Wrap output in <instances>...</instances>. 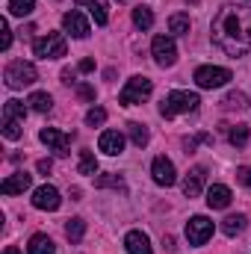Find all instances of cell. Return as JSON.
<instances>
[{"instance_id": "cell-1", "label": "cell", "mask_w": 251, "mask_h": 254, "mask_svg": "<svg viewBox=\"0 0 251 254\" xmlns=\"http://www.w3.org/2000/svg\"><path fill=\"white\" fill-rule=\"evenodd\" d=\"M213 45L222 48L228 57H246L251 51V9L249 6H237L228 3L219 9V15L213 18Z\"/></svg>"}, {"instance_id": "cell-2", "label": "cell", "mask_w": 251, "mask_h": 254, "mask_svg": "<svg viewBox=\"0 0 251 254\" xmlns=\"http://www.w3.org/2000/svg\"><path fill=\"white\" fill-rule=\"evenodd\" d=\"M198 104H201V98H198L195 92L175 89V92H169V95L163 98V104H160V116H163V119H175V116H181V113H195Z\"/></svg>"}, {"instance_id": "cell-3", "label": "cell", "mask_w": 251, "mask_h": 254, "mask_svg": "<svg viewBox=\"0 0 251 254\" xmlns=\"http://www.w3.org/2000/svg\"><path fill=\"white\" fill-rule=\"evenodd\" d=\"M3 77H6V86H9V89H24V86H33V83L39 80V71H36V65L33 63L15 60V63L6 65Z\"/></svg>"}, {"instance_id": "cell-4", "label": "cell", "mask_w": 251, "mask_h": 254, "mask_svg": "<svg viewBox=\"0 0 251 254\" xmlns=\"http://www.w3.org/2000/svg\"><path fill=\"white\" fill-rule=\"evenodd\" d=\"M151 92H154V83H151L148 77H130L125 83V89H122V95H119V101H122L125 107H136V104L148 101Z\"/></svg>"}, {"instance_id": "cell-5", "label": "cell", "mask_w": 251, "mask_h": 254, "mask_svg": "<svg viewBox=\"0 0 251 254\" xmlns=\"http://www.w3.org/2000/svg\"><path fill=\"white\" fill-rule=\"evenodd\" d=\"M231 80H234V74L228 68H222V65H201V68H195V83L201 89H222Z\"/></svg>"}, {"instance_id": "cell-6", "label": "cell", "mask_w": 251, "mask_h": 254, "mask_svg": "<svg viewBox=\"0 0 251 254\" xmlns=\"http://www.w3.org/2000/svg\"><path fill=\"white\" fill-rule=\"evenodd\" d=\"M33 51L39 60H60V57H65V36L63 33H48L33 45Z\"/></svg>"}, {"instance_id": "cell-7", "label": "cell", "mask_w": 251, "mask_h": 254, "mask_svg": "<svg viewBox=\"0 0 251 254\" xmlns=\"http://www.w3.org/2000/svg\"><path fill=\"white\" fill-rule=\"evenodd\" d=\"M151 54H154V63L160 68H169V65L178 63V45L172 36H157L151 45Z\"/></svg>"}, {"instance_id": "cell-8", "label": "cell", "mask_w": 251, "mask_h": 254, "mask_svg": "<svg viewBox=\"0 0 251 254\" xmlns=\"http://www.w3.org/2000/svg\"><path fill=\"white\" fill-rule=\"evenodd\" d=\"M213 237V222L207 216H192L187 222V240L189 246H204Z\"/></svg>"}, {"instance_id": "cell-9", "label": "cell", "mask_w": 251, "mask_h": 254, "mask_svg": "<svg viewBox=\"0 0 251 254\" xmlns=\"http://www.w3.org/2000/svg\"><path fill=\"white\" fill-rule=\"evenodd\" d=\"M60 204H63L60 190L51 187V184H45V187H39V190L33 192V207H36V210H48V213H54V210H60Z\"/></svg>"}, {"instance_id": "cell-10", "label": "cell", "mask_w": 251, "mask_h": 254, "mask_svg": "<svg viewBox=\"0 0 251 254\" xmlns=\"http://www.w3.org/2000/svg\"><path fill=\"white\" fill-rule=\"evenodd\" d=\"M151 175H154V184L160 187H172L178 181V172H175V163L169 157H154L151 163Z\"/></svg>"}, {"instance_id": "cell-11", "label": "cell", "mask_w": 251, "mask_h": 254, "mask_svg": "<svg viewBox=\"0 0 251 254\" xmlns=\"http://www.w3.org/2000/svg\"><path fill=\"white\" fill-rule=\"evenodd\" d=\"M39 139H42L51 151H57L60 157H65L68 148H71V133H63V130H57V127H45V130L39 133Z\"/></svg>"}, {"instance_id": "cell-12", "label": "cell", "mask_w": 251, "mask_h": 254, "mask_svg": "<svg viewBox=\"0 0 251 254\" xmlns=\"http://www.w3.org/2000/svg\"><path fill=\"white\" fill-rule=\"evenodd\" d=\"M98 148H101L104 154H110V157H119V154L125 151V136H122L119 130H104L101 139H98Z\"/></svg>"}, {"instance_id": "cell-13", "label": "cell", "mask_w": 251, "mask_h": 254, "mask_svg": "<svg viewBox=\"0 0 251 254\" xmlns=\"http://www.w3.org/2000/svg\"><path fill=\"white\" fill-rule=\"evenodd\" d=\"M204 181H207V169L204 166H195L187 178H184V195L187 198H198L201 190H204Z\"/></svg>"}, {"instance_id": "cell-14", "label": "cell", "mask_w": 251, "mask_h": 254, "mask_svg": "<svg viewBox=\"0 0 251 254\" xmlns=\"http://www.w3.org/2000/svg\"><path fill=\"white\" fill-rule=\"evenodd\" d=\"M63 27H65V33H71L74 39H86V36H89V21H86L80 12H65Z\"/></svg>"}, {"instance_id": "cell-15", "label": "cell", "mask_w": 251, "mask_h": 254, "mask_svg": "<svg viewBox=\"0 0 251 254\" xmlns=\"http://www.w3.org/2000/svg\"><path fill=\"white\" fill-rule=\"evenodd\" d=\"M30 184H33V178H30L27 172H15V175H9V178L0 184V192H3V195H18V192L30 190Z\"/></svg>"}, {"instance_id": "cell-16", "label": "cell", "mask_w": 251, "mask_h": 254, "mask_svg": "<svg viewBox=\"0 0 251 254\" xmlns=\"http://www.w3.org/2000/svg\"><path fill=\"white\" fill-rule=\"evenodd\" d=\"M125 249H127V254H154L148 234H142V231H130V234H127Z\"/></svg>"}, {"instance_id": "cell-17", "label": "cell", "mask_w": 251, "mask_h": 254, "mask_svg": "<svg viewBox=\"0 0 251 254\" xmlns=\"http://www.w3.org/2000/svg\"><path fill=\"white\" fill-rule=\"evenodd\" d=\"M231 190L225 187V184H213L210 190H207V207H213V210H225L228 204H231Z\"/></svg>"}, {"instance_id": "cell-18", "label": "cell", "mask_w": 251, "mask_h": 254, "mask_svg": "<svg viewBox=\"0 0 251 254\" xmlns=\"http://www.w3.org/2000/svg\"><path fill=\"white\" fill-rule=\"evenodd\" d=\"M77 6H86L89 15L95 18V24H101V27L110 21V6H107V0H77Z\"/></svg>"}, {"instance_id": "cell-19", "label": "cell", "mask_w": 251, "mask_h": 254, "mask_svg": "<svg viewBox=\"0 0 251 254\" xmlns=\"http://www.w3.org/2000/svg\"><path fill=\"white\" fill-rule=\"evenodd\" d=\"M24 119H27V107L21 104V101H6L3 104V122H18V125H24Z\"/></svg>"}, {"instance_id": "cell-20", "label": "cell", "mask_w": 251, "mask_h": 254, "mask_svg": "<svg viewBox=\"0 0 251 254\" xmlns=\"http://www.w3.org/2000/svg\"><path fill=\"white\" fill-rule=\"evenodd\" d=\"M27 254H54V240H51L48 234H36V237H30Z\"/></svg>"}, {"instance_id": "cell-21", "label": "cell", "mask_w": 251, "mask_h": 254, "mask_svg": "<svg viewBox=\"0 0 251 254\" xmlns=\"http://www.w3.org/2000/svg\"><path fill=\"white\" fill-rule=\"evenodd\" d=\"M246 225H249V219H246L243 213H237V216H228V219L222 222V231H225V237H240V234L246 231Z\"/></svg>"}, {"instance_id": "cell-22", "label": "cell", "mask_w": 251, "mask_h": 254, "mask_svg": "<svg viewBox=\"0 0 251 254\" xmlns=\"http://www.w3.org/2000/svg\"><path fill=\"white\" fill-rule=\"evenodd\" d=\"M127 133H130V139H133V145H136V148H145V145H148V139H151L148 127L139 125V122H130V125H127Z\"/></svg>"}, {"instance_id": "cell-23", "label": "cell", "mask_w": 251, "mask_h": 254, "mask_svg": "<svg viewBox=\"0 0 251 254\" xmlns=\"http://www.w3.org/2000/svg\"><path fill=\"white\" fill-rule=\"evenodd\" d=\"M133 24H136L139 30H151V27H154V12H151L148 6H136V9H133Z\"/></svg>"}, {"instance_id": "cell-24", "label": "cell", "mask_w": 251, "mask_h": 254, "mask_svg": "<svg viewBox=\"0 0 251 254\" xmlns=\"http://www.w3.org/2000/svg\"><path fill=\"white\" fill-rule=\"evenodd\" d=\"M27 104H30L36 113H48V110L54 107V98H51L48 92H33V95L27 98Z\"/></svg>"}, {"instance_id": "cell-25", "label": "cell", "mask_w": 251, "mask_h": 254, "mask_svg": "<svg viewBox=\"0 0 251 254\" xmlns=\"http://www.w3.org/2000/svg\"><path fill=\"white\" fill-rule=\"evenodd\" d=\"M80 175H98V157L92 151H80V163H77Z\"/></svg>"}, {"instance_id": "cell-26", "label": "cell", "mask_w": 251, "mask_h": 254, "mask_svg": "<svg viewBox=\"0 0 251 254\" xmlns=\"http://www.w3.org/2000/svg\"><path fill=\"white\" fill-rule=\"evenodd\" d=\"M228 139H231L234 148H246V145H249V125L231 127V130H228Z\"/></svg>"}, {"instance_id": "cell-27", "label": "cell", "mask_w": 251, "mask_h": 254, "mask_svg": "<svg viewBox=\"0 0 251 254\" xmlns=\"http://www.w3.org/2000/svg\"><path fill=\"white\" fill-rule=\"evenodd\" d=\"M83 234H86V222H83V219H68V225H65V237H68L71 243H80Z\"/></svg>"}, {"instance_id": "cell-28", "label": "cell", "mask_w": 251, "mask_h": 254, "mask_svg": "<svg viewBox=\"0 0 251 254\" xmlns=\"http://www.w3.org/2000/svg\"><path fill=\"white\" fill-rule=\"evenodd\" d=\"M189 27H192V24H189V15H184V12H178V15L169 18V30H172L175 36H187Z\"/></svg>"}, {"instance_id": "cell-29", "label": "cell", "mask_w": 251, "mask_h": 254, "mask_svg": "<svg viewBox=\"0 0 251 254\" xmlns=\"http://www.w3.org/2000/svg\"><path fill=\"white\" fill-rule=\"evenodd\" d=\"M95 187H98V190H119V192H125V190H127L125 181H122L119 175H101V178L95 181Z\"/></svg>"}, {"instance_id": "cell-30", "label": "cell", "mask_w": 251, "mask_h": 254, "mask_svg": "<svg viewBox=\"0 0 251 254\" xmlns=\"http://www.w3.org/2000/svg\"><path fill=\"white\" fill-rule=\"evenodd\" d=\"M33 9H36V0H9V12L18 15V18L33 15Z\"/></svg>"}, {"instance_id": "cell-31", "label": "cell", "mask_w": 251, "mask_h": 254, "mask_svg": "<svg viewBox=\"0 0 251 254\" xmlns=\"http://www.w3.org/2000/svg\"><path fill=\"white\" fill-rule=\"evenodd\" d=\"M222 104H225L228 110H246V107H249V98H246L243 92H231V95H228Z\"/></svg>"}, {"instance_id": "cell-32", "label": "cell", "mask_w": 251, "mask_h": 254, "mask_svg": "<svg viewBox=\"0 0 251 254\" xmlns=\"http://www.w3.org/2000/svg\"><path fill=\"white\" fill-rule=\"evenodd\" d=\"M107 122V110H101V107H92L89 113H86V125L89 127H101Z\"/></svg>"}, {"instance_id": "cell-33", "label": "cell", "mask_w": 251, "mask_h": 254, "mask_svg": "<svg viewBox=\"0 0 251 254\" xmlns=\"http://www.w3.org/2000/svg\"><path fill=\"white\" fill-rule=\"evenodd\" d=\"M12 45V30H9V21L0 18V51H9Z\"/></svg>"}, {"instance_id": "cell-34", "label": "cell", "mask_w": 251, "mask_h": 254, "mask_svg": "<svg viewBox=\"0 0 251 254\" xmlns=\"http://www.w3.org/2000/svg\"><path fill=\"white\" fill-rule=\"evenodd\" d=\"M21 127L24 125H18V122H3V136H6V139H18V136L24 133Z\"/></svg>"}, {"instance_id": "cell-35", "label": "cell", "mask_w": 251, "mask_h": 254, "mask_svg": "<svg viewBox=\"0 0 251 254\" xmlns=\"http://www.w3.org/2000/svg\"><path fill=\"white\" fill-rule=\"evenodd\" d=\"M237 181H240L243 187H249V190H251V166H243V169H237Z\"/></svg>"}, {"instance_id": "cell-36", "label": "cell", "mask_w": 251, "mask_h": 254, "mask_svg": "<svg viewBox=\"0 0 251 254\" xmlns=\"http://www.w3.org/2000/svg\"><path fill=\"white\" fill-rule=\"evenodd\" d=\"M77 95L86 98V101H95V89L92 86H77Z\"/></svg>"}, {"instance_id": "cell-37", "label": "cell", "mask_w": 251, "mask_h": 254, "mask_svg": "<svg viewBox=\"0 0 251 254\" xmlns=\"http://www.w3.org/2000/svg\"><path fill=\"white\" fill-rule=\"evenodd\" d=\"M77 71H83V74H89V71H95V60H83V63L77 65Z\"/></svg>"}, {"instance_id": "cell-38", "label": "cell", "mask_w": 251, "mask_h": 254, "mask_svg": "<svg viewBox=\"0 0 251 254\" xmlns=\"http://www.w3.org/2000/svg\"><path fill=\"white\" fill-rule=\"evenodd\" d=\"M51 169H54V163H51V160H39V172H42V175H48Z\"/></svg>"}, {"instance_id": "cell-39", "label": "cell", "mask_w": 251, "mask_h": 254, "mask_svg": "<svg viewBox=\"0 0 251 254\" xmlns=\"http://www.w3.org/2000/svg\"><path fill=\"white\" fill-rule=\"evenodd\" d=\"M63 80L65 83H74V71H71V68H65L63 71Z\"/></svg>"}, {"instance_id": "cell-40", "label": "cell", "mask_w": 251, "mask_h": 254, "mask_svg": "<svg viewBox=\"0 0 251 254\" xmlns=\"http://www.w3.org/2000/svg\"><path fill=\"white\" fill-rule=\"evenodd\" d=\"M3 254H21V252H18L15 246H9V249H6V252H3Z\"/></svg>"}, {"instance_id": "cell-41", "label": "cell", "mask_w": 251, "mask_h": 254, "mask_svg": "<svg viewBox=\"0 0 251 254\" xmlns=\"http://www.w3.org/2000/svg\"><path fill=\"white\" fill-rule=\"evenodd\" d=\"M119 3H125V0H119Z\"/></svg>"}, {"instance_id": "cell-42", "label": "cell", "mask_w": 251, "mask_h": 254, "mask_svg": "<svg viewBox=\"0 0 251 254\" xmlns=\"http://www.w3.org/2000/svg\"><path fill=\"white\" fill-rule=\"evenodd\" d=\"M192 3H195V0H192Z\"/></svg>"}]
</instances>
